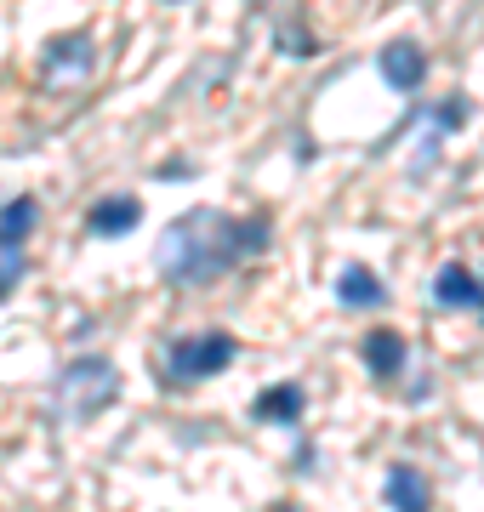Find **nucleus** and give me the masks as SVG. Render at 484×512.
I'll use <instances>...</instances> for the list:
<instances>
[{"mask_svg":"<svg viewBox=\"0 0 484 512\" xmlns=\"http://www.w3.org/2000/svg\"><path fill=\"white\" fill-rule=\"evenodd\" d=\"M268 239H274L268 217H228L217 205H194V211H183L166 228L154 262H160V274L171 285H211L228 268H240L257 251H268Z\"/></svg>","mask_w":484,"mask_h":512,"instance_id":"1","label":"nucleus"},{"mask_svg":"<svg viewBox=\"0 0 484 512\" xmlns=\"http://www.w3.org/2000/svg\"><path fill=\"white\" fill-rule=\"evenodd\" d=\"M120 399V370L109 359H75L57 376V410L69 421H92Z\"/></svg>","mask_w":484,"mask_h":512,"instance_id":"2","label":"nucleus"},{"mask_svg":"<svg viewBox=\"0 0 484 512\" xmlns=\"http://www.w3.org/2000/svg\"><path fill=\"white\" fill-rule=\"evenodd\" d=\"M234 336L228 330H205V336H183V342H171L166 353V376L171 382H205V376H217V370L234 365Z\"/></svg>","mask_w":484,"mask_h":512,"instance_id":"3","label":"nucleus"},{"mask_svg":"<svg viewBox=\"0 0 484 512\" xmlns=\"http://www.w3.org/2000/svg\"><path fill=\"white\" fill-rule=\"evenodd\" d=\"M376 69H382V80H388L393 92H416L428 80V57H422V46H410V40H393V46H382Z\"/></svg>","mask_w":484,"mask_h":512,"instance_id":"4","label":"nucleus"},{"mask_svg":"<svg viewBox=\"0 0 484 512\" xmlns=\"http://www.w3.org/2000/svg\"><path fill=\"white\" fill-rule=\"evenodd\" d=\"M137 222H143V205L131 200V194H114V200H97L92 211H86V234L120 239V234H131Z\"/></svg>","mask_w":484,"mask_h":512,"instance_id":"5","label":"nucleus"},{"mask_svg":"<svg viewBox=\"0 0 484 512\" xmlns=\"http://www.w3.org/2000/svg\"><path fill=\"white\" fill-rule=\"evenodd\" d=\"M40 74L46 80H69V74H92V40L86 35H57L40 57Z\"/></svg>","mask_w":484,"mask_h":512,"instance_id":"6","label":"nucleus"},{"mask_svg":"<svg viewBox=\"0 0 484 512\" xmlns=\"http://www.w3.org/2000/svg\"><path fill=\"white\" fill-rule=\"evenodd\" d=\"M433 302L439 308H479V279L467 274L462 262H445L433 274Z\"/></svg>","mask_w":484,"mask_h":512,"instance_id":"7","label":"nucleus"},{"mask_svg":"<svg viewBox=\"0 0 484 512\" xmlns=\"http://www.w3.org/2000/svg\"><path fill=\"white\" fill-rule=\"evenodd\" d=\"M365 365H371V376L393 382V376L405 370V336H399V330H371V336H365Z\"/></svg>","mask_w":484,"mask_h":512,"instance_id":"8","label":"nucleus"},{"mask_svg":"<svg viewBox=\"0 0 484 512\" xmlns=\"http://www.w3.org/2000/svg\"><path fill=\"white\" fill-rule=\"evenodd\" d=\"M382 501H388V507H410V512H422V507L433 501V490H428V478L416 473V467H393L388 484H382Z\"/></svg>","mask_w":484,"mask_h":512,"instance_id":"9","label":"nucleus"},{"mask_svg":"<svg viewBox=\"0 0 484 512\" xmlns=\"http://www.w3.org/2000/svg\"><path fill=\"white\" fill-rule=\"evenodd\" d=\"M336 302H348V308H382L388 291L376 285L371 268H342V274H336Z\"/></svg>","mask_w":484,"mask_h":512,"instance_id":"10","label":"nucleus"},{"mask_svg":"<svg viewBox=\"0 0 484 512\" xmlns=\"http://www.w3.org/2000/svg\"><path fill=\"white\" fill-rule=\"evenodd\" d=\"M297 416H302V387L297 382L268 387V393L257 399V421H280V427H291Z\"/></svg>","mask_w":484,"mask_h":512,"instance_id":"11","label":"nucleus"},{"mask_svg":"<svg viewBox=\"0 0 484 512\" xmlns=\"http://www.w3.org/2000/svg\"><path fill=\"white\" fill-rule=\"evenodd\" d=\"M23 274H29V251H23L18 234H6V228H0V296L18 291Z\"/></svg>","mask_w":484,"mask_h":512,"instance_id":"12","label":"nucleus"},{"mask_svg":"<svg viewBox=\"0 0 484 512\" xmlns=\"http://www.w3.org/2000/svg\"><path fill=\"white\" fill-rule=\"evenodd\" d=\"M35 222H40V205L35 200H12L6 211H0V228H6V234H18V239L35 234Z\"/></svg>","mask_w":484,"mask_h":512,"instance_id":"13","label":"nucleus"},{"mask_svg":"<svg viewBox=\"0 0 484 512\" xmlns=\"http://www.w3.org/2000/svg\"><path fill=\"white\" fill-rule=\"evenodd\" d=\"M479 313H484V279H479Z\"/></svg>","mask_w":484,"mask_h":512,"instance_id":"14","label":"nucleus"}]
</instances>
